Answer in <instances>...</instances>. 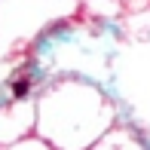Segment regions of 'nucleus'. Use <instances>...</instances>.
Instances as JSON below:
<instances>
[{
	"label": "nucleus",
	"mask_w": 150,
	"mask_h": 150,
	"mask_svg": "<svg viewBox=\"0 0 150 150\" xmlns=\"http://www.w3.org/2000/svg\"><path fill=\"white\" fill-rule=\"evenodd\" d=\"M28 89H31L28 80H18V83L12 86V95H16V98H25V95H28Z\"/></svg>",
	"instance_id": "nucleus-1"
}]
</instances>
